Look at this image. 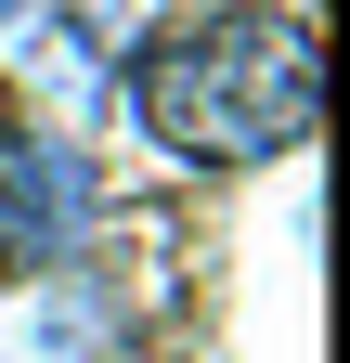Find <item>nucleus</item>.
Returning <instances> with one entry per match:
<instances>
[{"label":"nucleus","instance_id":"f257e3e1","mask_svg":"<svg viewBox=\"0 0 350 363\" xmlns=\"http://www.w3.org/2000/svg\"><path fill=\"white\" fill-rule=\"evenodd\" d=\"M130 117L182 169H273V156L312 143V117H324V39L298 13H273V0L195 13V26H169L156 52L130 65Z\"/></svg>","mask_w":350,"mask_h":363},{"label":"nucleus","instance_id":"f03ea898","mask_svg":"<svg viewBox=\"0 0 350 363\" xmlns=\"http://www.w3.org/2000/svg\"><path fill=\"white\" fill-rule=\"evenodd\" d=\"M91 234V169L78 143L52 130H0V286H26V272H65V247Z\"/></svg>","mask_w":350,"mask_h":363},{"label":"nucleus","instance_id":"7ed1b4c3","mask_svg":"<svg viewBox=\"0 0 350 363\" xmlns=\"http://www.w3.org/2000/svg\"><path fill=\"white\" fill-rule=\"evenodd\" d=\"M0 13H26V0H0Z\"/></svg>","mask_w":350,"mask_h":363}]
</instances>
